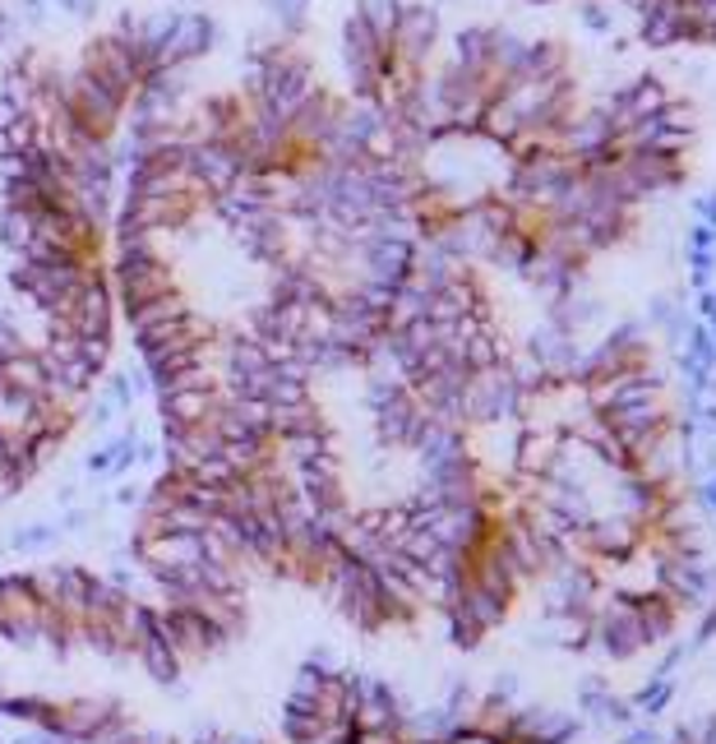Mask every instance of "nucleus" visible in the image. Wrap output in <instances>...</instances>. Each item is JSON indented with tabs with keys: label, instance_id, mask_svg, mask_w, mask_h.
<instances>
[{
	"label": "nucleus",
	"instance_id": "1",
	"mask_svg": "<svg viewBox=\"0 0 716 744\" xmlns=\"http://www.w3.org/2000/svg\"><path fill=\"white\" fill-rule=\"evenodd\" d=\"M98 274V264L84 260H56V264H33L20 260L10 268V287L20 292L28 305H38L42 315H65L70 301L84 292V282Z\"/></svg>",
	"mask_w": 716,
	"mask_h": 744
},
{
	"label": "nucleus",
	"instance_id": "2",
	"mask_svg": "<svg viewBox=\"0 0 716 744\" xmlns=\"http://www.w3.org/2000/svg\"><path fill=\"white\" fill-rule=\"evenodd\" d=\"M75 70H84V75L93 79L98 88H106V93H112L121 106H130V98L139 93V84H143L135 56L125 51V42L116 38V33H102V38L88 42Z\"/></svg>",
	"mask_w": 716,
	"mask_h": 744
},
{
	"label": "nucleus",
	"instance_id": "3",
	"mask_svg": "<svg viewBox=\"0 0 716 744\" xmlns=\"http://www.w3.org/2000/svg\"><path fill=\"white\" fill-rule=\"evenodd\" d=\"M393 61L407 70H430V56L439 47V14L435 5H402L398 28H393Z\"/></svg>",
	"mask_w": 716,
	"mask_h": 744
},
{
	"label": "nucleus",
	"instance_id": "4",
	"mask_svg": "<svg viewBox=\"0 0 716 744\" xmlns=\"http://www.w3.org/2000/svg\"><path fill=\"white\" fill-rule=\"evenodd\" d=\"M65 324L75 329V338H112V329H116V292H112V282H106L102 268L84 282V292L70 301Z\"/></svg>",
	"mask_w": 716,
	"mask_h": 744
},
{
	"label": "nucleus",
	"instance_id": "5",
	"mask_svg": "<svg viewBox=\"0 0 716 744\" xmlns=\"http://www.w3.org/2000/svg\"><path fill=\"white\" fill-rule=\"evenodd\" d=\"M186 157H190V180L209 199L227 194L236 186V176H241V153L231 149V143H217V139H199V143H186Z\"/></svg>",
	"mask_w": 716,
	"mask_h": 744
},
{
	"label": "nucleus",
	"instance_id": "6",
	"mask_svg": "<svg viewBox=\"0 0 716 744\" xmlns=\"http://www.w3.org/2000/svg\"><path fill=\"white\" fill-rule=\"evenodd\" d=\"M213 38H217V24L204 10H176L172 38H167V47H162L158 70L162 65H194L199 56H209L213 51Z\"/></svg>",
	"mask_w": 716,
	"mask_h": 744
},
{
	"label": "nucleus",
	"instance_id": "7",
	"mask_svg": "<svg viewBox=\"0 0 716 744\" xmlns=\"http://www.w3.org/2000/svg\"><path fill=\"white\" fill-rule=\"evenodd\" d=\"M223 384L217 389H172L158 398V412H162V426H199L223 407Z\"/></svg>",
	"mask_w": 716,
	"mask_h": 744
},
{
	"label": "nucleus",
	"instance_id": "8",
	"mask_svg": "<svg viewBox=\"0 0 716 744\" xmlns=\"http://www.w3.org/2000/svg\"><path fill=\"white\" fill-rule=\"evenodd\" d=\"M194 311L190 301L180 292H162L153 301H139V305H125V324H130V333H158V329H176V324H186Z\"/></svg>",
	"mask_w": 716,
	"mask_h": 744
},
{
	"label": "nucleus",
	"instance_id": "9",
	"mask_svg": "<svg viewBox=\"0 0 716 744\" xmlns=\"http://www.w3.org/2000/svg\"><path fill=\"white\" fill-rule=\"evenodd\" d=\"M135 661L149 670V676L158 680V684H180V657H176V647L167 643V633L158 629V606H153V629L149 633H139L135 639Z\"/></svg>",
	"mask_w": 716,
	"mask_h": 744
},
{
	"label": "nucleus",
	"instance_id": "10",
	"mask_svg": "<svg viewBox=\"0 0 716 744\" xmlns=\"http://www.w3.org/2000/svg\"><path fill=\"white\" fill-rule=\"evenodd\" d=\"M268 426H273V440H291V434H328L324 412L310 403H287V407H268Z\"/></svg>",
	"mask_w": 716,
	"mask_h": 744
},
{
	"label": "nucleus",
	"instance_id": "11",
	"mask_svg": "<svg viewBox=\"0 0 716 744\" xmlns=\"http://www.w3.org/2000/svg\"><path fill=\"white\" fill-rule=\"evenodd\" d=\"M282 740L287 744H319V740H328V726L319 717V707L301 703V698H287V707H282Z\"/></svg>",
	"mask_w": 716,
	"mask_h": 744
},
{
	"label": "nucleus",
	"instance_id": "12",
	"mask_svg": "<svg viewBox=\"0 0 716 744\" xmlns=\"http://www.w3.org/2000/svg\"><path fill=\"white\" fill-rule=\"evenodd\" d=\"M33 231H38V213L33 209H10V204L0 209V245H10L14 255H24Z\"/></svg>",
	"mask_w": 716,
	"mask_h": 744
},
{
	"label": "nucleus",
	"instance_id": "13",
	"mask_svg": "<svg viewBox=\"0 0 716 744\" xmlns=\"http://www.w3.org/2000/svg\"><path fill=\"white\" fill-rule=\"evenodd\" d=\"M51 707H56V703L33 698V694H14V698L5 694V698H0V717H5V721H20V726H28V731H38V726H47Z\"/></svg>",
	"mask_w": 716,
	"mask_h": 744
},
{
	"label": "nucleus",
	"instance_id": "14",
	"mask_svg": "<svg viewBox=\"0 0 716 744\" xmlns=\"http://www.w3.org/2000/svg\"><path fill=\"white\" fill-rule=\"evenodd\" d=\"M356 14L370 24L375 38L389 42L393 28H398V14H402V0H356Z\"/></svg>",
	"mask_w": 716,
	"mask_h": 744
},
{
	"label": "nucleus",
	"instance_id": "15",
	"mask_svg": "<svg viewBox=\"0 0 716 744\" xmlns=\"http://www.w3.org/2000/svg\"><path fill=\"white\" fill-rule=\"evenodd\" d=\"M264 5H268L273 24H278V33L287 42H297L305 33V0H264Z\"/></svg>",
	"mask_w": 716,
	"mask_h": 744
},
{
	"label": "nucleus",
	"instance_id": "16",
	"mask_svg": "<svg viewBox=\"0 0 716 744\" xmlns=\"http://www.w3.org/2000/svg\"><path fill=\"white\" fill-rule=\"evenodd\" d=\"M56 537H61V528H56V522H28V528H20V532H14V541H10V546L20 551V555H38V551H47Z\"/></svg>",
	"mask_w": 716,
	"mask_h": 744
},
{
	"label": "nucleus",
	"instance_id": "17",
	"mask_svg": "<svg viewBox=\"0 0 716 744\" xmlns=\"http://www.w3.org/2000/svg\"><path fill=\"white\" fill-rule=\"evenodd\" d=\"M106 398L116 403V412H135V384H130V370H116V375H106Z\"/></svg>",
	"mask_w": 716,
	"mask_h": 744
},
{
	"label": "nucleus",
	"instance_id": "18",
	"mask_svg": "<svg viewBox=\"0 0 716 744\" xmlns=\"http://www.w3.org/2000/svg\"><path fill=\"white\" fill-rule=\"evenodd\" d=\"M88 471L93 477H116V444H102L98 453H88Z\"/></svg>",
	"mask_w": 716,
	"mask_h": 744
},
{
	"label": "nucleus",
	"instance_id": "19",
	"mask_svg": "<svg viewBox=\"0 0 716 744\" xmlns=\"http://www.w3.org/2000/svg\"><path fill=\"white\" fill-rule=\"evenodd\" d=\"M116 416H121V412H116V403H112V398H106V393H98V403L88 407V421H93L98 430H106V426L116 421Z\"/></svg>",
	"mask_w": 716,
	"mask_h": 744
},
{
	"label": "nucleus",
	"instance_id": "20",
	"mask_svg": "<svg viewBox=\"0 0 716 744\" xmlns=\"http://www.w3.org/2000/svg\"><path fill=\"white\" fill-rule=\"evenodd\" d=\"M20 24L42 28L47 24V0H20Z\"/></svg>",
	"mask_w": 716,
	"mask_h": 744
},
{
	"label": "nucleus",
	"instance_id": "21",
	"mask_svg": "<svg viewBox=\"0 0 716 744\" xmlns=\"http://www.w3.org/2000/svg\"><path fill=\"white\" fill-rule=\"evenodd\" d=\"M56 5H61L65 14H75V20H88V14L98 10V0H56Z\"/></svg>",
	"mask_w": 716,
	"mask_h": 744
},
{
	"label": "nucleus",
	"instance_id": "22",
	"mask_svg": "<svg viewBox=\"0 0 716 744\" xmlns=\"http://www.w3.org/2000/svg\"><path fill=\"white\" fill-rule=\"evenodd\" d=\"M56 528H61V532H84V528H88V514H79V509H75V514H65V518L56 522Z\"/></svg>",
	"mask_w": 716,
	"mask_h": 744
},
{
	"label": "nucleus",
	"instance_id": "23",
	"mask_svg": "<svg viewBox=\"0 0 716 744\" xmlns=\"http://www.w3.org/2000/svg\"><path fill=\"white\" fill-rule=\"evenodd\" d=\"M14 338H20V324H14L10 311H0V342H14Z\"/></svg>",
	"mask_w": 716,
	"mask_h": 744
},
{
	"label": "nucleus",
	"instance_id": "24",
	"mask_svg": "<svg viewBox=\"0 0 716 744\" xmlns=\"http://www.w3.org/2000/svg\"><path fill=\"white\" fill-rule=\"evenodd\" d=\"M14 490H20V481H14V477H10V471H5V467H0V504H5V500L14 495Z\"/></svg>",
	"mask_w": 716,
	"mask_h": 744
},
{
	"label": "nucleus",
	"instance_id": "25",
	"mask_svg": "<svg viewBox=\"0 0 716 744\" xmlns=\"http://www.w3.org/2000/svg\"><path fill=\"white\" fill-rule=\"evenodd\" d=\"M20 116H24V112H14V106H10L5 98H0V130H10V125L20 121Z\"/></svg>",
	"mask_w": 716,
	"mask_h": 744
},
{
	"label": "nucleus",
	"instance_id": "26",
	"mask_svg": "<svg viewBox=\"0 0 716 744\" xmlns=\"http://www.w3.org/2000/svg\"><path fill=\"white\" fill-rule=\"evenodd\" d=\"M116 504H125V509H130V504H143V495L135 486H125V490H116Z\"/></svg>",
	"mask_w": 716,
	"mask_h": 744
},
{
	"label": "nucleus",
	"instance_id": "27",
	"mask_svg": "<svg viewBox=\"0 0 716 744\" xmlns=\"http://www.w3.org/2000/svg\"><path fill=\"white\" fill-rule=\"evenodd\" d=\"M217 744H264V740H254V735H217Z\"/></svg>",
	"mask_w": 716,
	"mask_h": 744
},
{
	"label": "nucleus",
	"instance_id": "28",
	"mask_svg": "<svg viewBox=\"0 0 716 744\" xmlns=\"http://www.w3.org/2000/svg\"><path fill=\"white\" fill-rule=\"evenodd\" d=\"M10 153H14V149H10V135L0 130V157H10Z\"/></svg>",
	"mask_w": 716,
	"mask_h": 744
}]
</instances>
